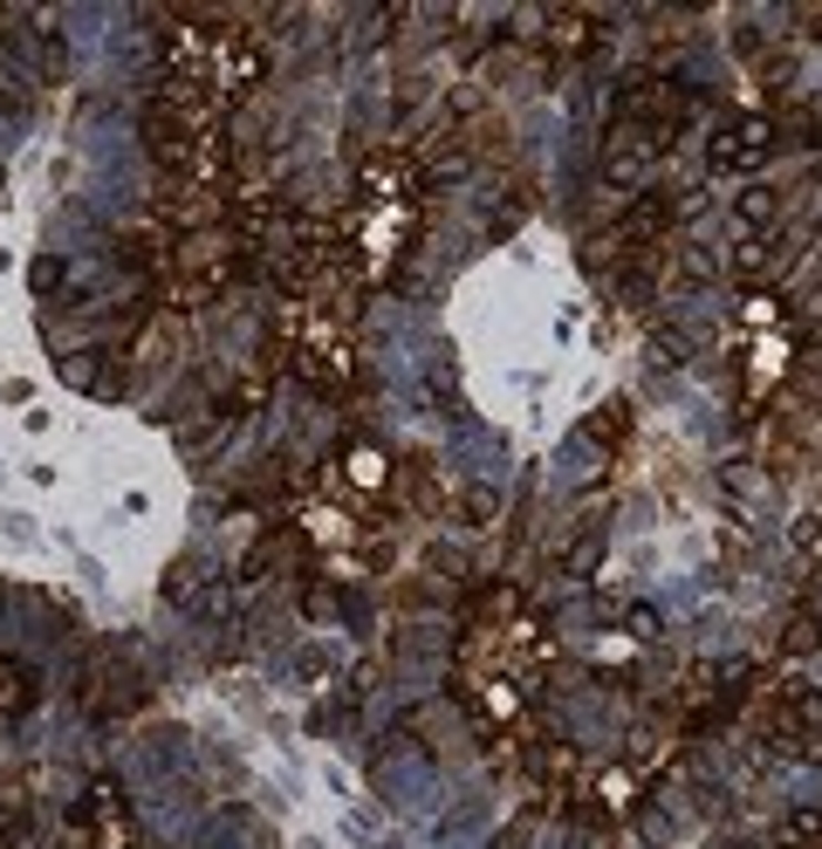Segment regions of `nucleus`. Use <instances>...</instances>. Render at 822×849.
<instances>
[{
	"instance_id": "obj_15",
	"label": "nucleus",
	"mask_w": 822,
	"mask_h": 849,
	"mask_svg": "<svg viewBox=\"0 0 822 849\" xmlns=\"http://www.w3.org/2000/svg\"><path fill=\"white\" fill-rule=\"evenodd\" d=\"M707 274H713V254L707 247H686L679 254V281H707Z\"/></svg>"
},
{
	"instance_id": "obj_1",
	"label": "nucleus",
	"mask_w": 822,
	"mask_h": 849,
	"mask_svg": "<svg viewBox=\"0 0 822 849\" xmlns=\"http://www.w3.org/2000/svg\"><path fill=\"white\" fill-rule=\"evenodd\" d=\"M774 144H781V124H774V117H733V124H713V138H707V165H713L720 179H733V172L761 165Z\"/></svg>"
},
{
	"instance_id": "obj_18",
	"label": "nucleus",
	"mask_w": 822,
	"mask_h": 849,
	"mask_svg": "<svg viewBox=\"0 0 822 849\" xmlns=\"http://www.w3.org/2000/svg\"><path fill=\"white\" fill-rule=\"evenodd\" d=\"M789 535H795L802 548H815V542H822V520H815V514H802V520H795V528H789Z\"/></svg>"
},
{
	"instance_id": "obj_13",
	"label": "nucleus",
	"mask_w": 822,
	"mask_h": 849,
	"mask_svg": "<svg viewBox=\"0 0 822 849\" xmlns=\"http://www.w3.org/2000/svg\"><path fill=\"white\" fill-rule=\"evenodd\" d=\"M795 371H802V377H815V384H822V330H815V336H809V343H795Z\"/></svg>"
},
{
	"instance_id": "obj_2",
	"label": "nucleus",
	"mask_w": 822,
	"mask_h": 849,
	"mask_svg": "<svg viewBox=\"0 0 822 849\" xmlns=\"http://www.w3.org/2000/svg\"><path fill=\"white\" fill-rule=\"evenodd\" d=\"M781 213H789V199H781V185H768V179H754V185L733 192V226H740V240H774Z\"/></svg>"
},
{
	"instance_id": "obj_5",
	"label": "nucleus",
	"mask_w": 822,
	"mask_h": 849,
	"mask_svg": "<svg viewBox=\"0 0 822 849\" xmlns=\"http://www.w3.org/2000/svg\"><path fill=\"white\" fill-rule=\"evenodd\" d=\"M590 42H597V14H569V8L548 14V49L556 55H582Z\"/></svg>"
},
{
	"instance_id": "obj_8",
	"label": "nucleus",
	"mask_w": 822,
	"mask_h": 849,
	"mask_svg": "<svg viewBox=\"0 0 822 849\" xmlns=\"http://www.w3.org/2000/svg\"><path fill=\"white\" fill-rule=\"evenodd\" d=\"M597 555H603V528H590L582 542H569V555H562V569L569 576H590L597 569Z\"/></svg>"
},
{
	"instance_id": "obj_19",
	"label": "nucleus",
	"mask_w": 822,
	"mask_h": 849,
	"mask_svg": "<svg viewBox=\"0 0 822 849\" xmlns=\"http://www.w3.org/2000/svg\"><path fill=\"white\" fill-rule=\"evenodd\" d=\"M8 829H14V808H8V801H0V842H8Z\"/></svg>"
},
{
	"instance_id": "obj_11",
	"label": "nucleus",
	"mask_w": 822,
	"mask_h": 849,
	"mask_svg": "<svg viewBox=\"0 0 822 849\" xmlns=\"http://www.w3.org/2000/svg\"><path fill=\"white\" fill-rule=\"evenodd\" d=\"M815 644H822V624H809V617H795L781 630V651H815Z\"/></svg>"
},
{
	"instance_id": "obj_4",
	"label": "nucleus",
	"mask_w": 822,
	"mask_h": 849,
	"mask_svg": "<svg viewBox=\"0 0 822 849\" xmlns=\"http://www.w3.org/2000/svg\"><path fill=\"white\" fill-rule=\"evenodd\" d=\"M774 267H781V247H774V240H740V247H733V261H727V274L740 281V289L768 281Z\"/></svg>"
},
{
	"instance_id": "obj_16",
	"label": "nucleus",
	"mask_w": 822,
	"mask_h": 849,
	"mask_svg": "<svg viewBox=\"0 0 822 849\" xmlns=\"http://www.w3.org/2000/svg\"><path fill=\"white\" fill-rule=\"evenodd\" d=\"M789 309H795L802 322H822V281H809V289H802V295H795Z\"/></svg>"
},
{
	"instance_id": "obj_12",
	"label": "nucleus",
	"mask_w": 822,
	"mask_h": 849,
	"mask_svg": "<svg viewBox=\"0 0 822 849\" xmlns=\"http://www.w3.org/2000/svg\"><path fill=\"white\" fill-rule=\"evenodd\" d=\"M62 274H69V267H62L55 254H49V261H34V267H28V281H34V295H55V289H62Z\"/></svg>"
},
{
	"instance_id": "obj_6",
	"label": "nucleus",
	"mask_w": 822,
	"mask_h": 849,
	"mask_svg": "<svg viewBox=\"0 0 822 849\" xmlns=\"http://www.w3.org/2000/svg\"><path fill=\"white\" fill-rule=\"evenodd\" d=\"M453 514L466 520V528H494V520H500V487H487V479H466V487L453 494Z\"/></svg>"
},
{
	"instance_id": "obj_14",
	"label": "nucleus",
	"mask_w": 822,
	"mask_h": 849,
	"mask_svg": "<svg viewBox=\"0 0 822 849\" xmlns=\"http://www.w3.org/2000/svg\"><path fill=\"white\" fill-rule=\"evenodd\" d=\"M623 630H638V637H658V610H651V603H623Z\"/></svg>"
},
{
	"instance_id": "obj_10",
	"label": "nucleus",
	"mask_w": 822,
	"mask_h": 849,
	"mask_svg": "<svg viewBox=\"0 0 822 849\" xmlns=\"http://www.w3.org/2000/svg\"><path fill=\"white\" fill-rule=\"evenodd\" d=\"M62 384H69V391H90V384H97V350L62 356Z\"/></svg>"
},
{
	"instance_id": "obj_9",
	"label": "nucleus",
	"mask_w": 822,
	"mask_h": 849,
	"mask_svg": "<svg viewBox=\"0 0 822 849\" xmlns=\"http://www.w3.org/2000/svg\"><path fill=\"white\" fill-rule=\"evenodd\" d=\"M200 583H206V562H200V555H192V569H185V562H179V569L165 576V596H172V603H185V596H192V589H200Z\"/></svg>"
},
{
	"instance_id": "obj_17",
	"label": "nucleus",
	"mask_w": 822,
	"mask_h": 849,
	"mask_svg": "<svg viewBox=\"0 0 822 849\" xmlns=\"http://www.w3.org/2000/svg\"><path fill=\"white\" fill-rule=\"evenodd\" d=\"M528 842H535V829H528V822H515V829H500V836H494V849H528Z\"/></svg>"
},
{
	"instance_id": "obj_3",
	"label": "nucleus",
	"mask_w": 822,
	"mask_h": 849,
	"mask_svg": "<svg viewBox=\"0 0 822 849\" xmlns=\"http://www.w3.org/2000/svg\"><path fill=\"white\" fill-rule=\"evenodd\" d=\"M576 432L590 438V446H623V438H631V397H610V404H597V412L582 418Z\"/></svg>"
},
{
	"instance_id": "obj_7",
	"label": "nucleus",
	"mask_w": 822,
	"mask_h": 849,
	"mask_svg": "<svg viewBox=\"0 0 822 849\" xmlns=\"http://www.w3.org/2000/svg\"><path fill=\"white\" fill-rule=\"evenodd\" d=\"M34 693H42V685H34V671H28L21 658H0V719H8V712H28Z\"/></svg>"
}]
</instances>
